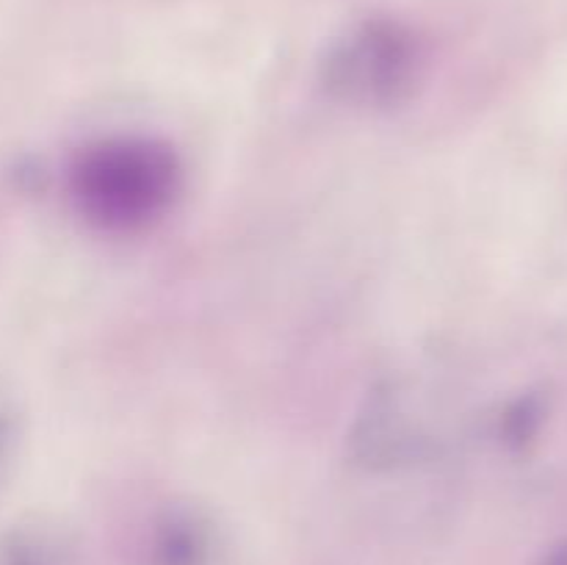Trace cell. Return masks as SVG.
<instances>
[{"mask_svg": "<svg viewBox=\"0 0 567 565\" xmlns=\"http://www.w3.org/2000/svg\"><path fill=\"white\" fill-rule=\"evenodd\" d=\"M78 197L103 222L144 219L172 192V161L150 144H111L89 155L78 170Z\"/></svg>", "mask_w": 567, "mask_h": 565, "instance_id": "cell-1", "label": "cell"}, {"mask_svg": "<svg viewBox=\"0 0 567 565\" xmlns=\"http://www.w3.org/2000/svg\"><path fill=\"white\" fill-rule=\"evenodd\" d=\"M150 565H221L219 541L197 521H172L150 546Z\"/></svg>", "mask_w": 567, "mask_h": 565, "instance_id": "cell-2", "label": "cell"}, {"mask_svg": "<svg viewBox=\"0 0 567 565\" xmlns=\"http://www.w3.org/2000/svg\"><path fill=\"white\" fill-rule=\"evenodd\" d=\"M0 565H70V554L42 535H22L3 548Z\"/></svg>", "mask_w": 567, "mask_h": 565, "instance_id": "cell-3", "label": "cell"}]
</instances>
